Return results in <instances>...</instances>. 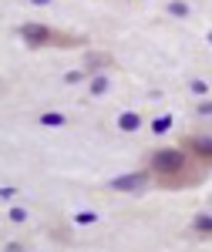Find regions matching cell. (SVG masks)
Here are the masks:
<instances>
[{"label": "cell", "mask_w": 212, "mask_h": 252, "mask_svg": "<svg viewBox=\"0 0 212 252\" xmlns=\"http://www.w3.org/2000/svg\"><path fill=\"white\" fill-rule=\"evenodd\" d=\"M17 37H24V44L31 47H81L84 37H74V34H61L47 24H20L17 27Z\"/></svg>", "instance_id": "cell-1"}, {"label": "cell", "mask_w": 212, "mask_h": 252, "mask_svg": "<svg viewBox=\"0 0 212 252\" xmlns=\"http://www.w3.org/2000/svg\"><path fill=\"white\" fill-rule=\"evenodd\" d=\"M148 168L158 178H175V175L189 172V158H185V152H178V148H158L148 158Z\"/></svg>", "instance_id": "cell-2"}, {"label": "cell", "mask_w": 212, "mask_h": 252, "mask_svg": "<svg viewBox=\"0 0 212 252\" xmlns=\"http://www.w3.org/2000/svg\"><path fill=\"white\" fill-rule=\"evenodd\" d=\"M148 182H152V168H148V172L118 175V178H111V189H115V192H145Z\"/></svg>", "instance_id": "cell-3"}, {"label": "cell", "mask_w": 212, "mask_h": 252, "mask_svg": "<svg viewBox=\"0 0 212 252\" xmlns=\"http://www.w3.org/2000/svg\"><path fill=\"white\" fill-rule=\"evenodd\" d=\"M185 148H189L202 165H212V138H185Z\"/></svg>", "instance_id": "cell-4"}, {"label": "cell", "mask_w": 212, "mask_h": 252, "mask_svg": "<svg viewBox=\"0 0 212 252\" xmlns=\"http://www.w3.org/2000/svg\"><path fill=\"white\" fill-rule=\"evenodd\" d=\"M192 232L195 235H212V212H202L192 219Z\"/></svg>", "instance_id": "cell-5"}, {"label": "cell", "mask_w": 212, "mask_h": 252, "mask_svg": "<svg viewBox=\"0 0 212 252\" xmlns=\"http://www.w3.org/2000/svg\"><path fill=\"white\" fill-rule=\"evenodd\" d=\"M138 125H141V118H138V115H132V111L118 118V128H121V131H135Z\"/></svg>", "instance_id": "cell-6"}, {"label": "cell", "mask_w": 212, "mask_h": 252, "mask_svg": "<svg viewBox=\"0 0 212 252\" xmlns=\"http://www.w3.org/2000/svg\"><path fill=\"white\" fill-rule=\"evenodd\" d=\"M84 64H88V71H98V67L111 64V58H108V54H88V61H84Z\"/></svg>", "instance_id": "cell-7"}, {"label": "cell", "mask_w": 212, "mask_h": 252, "mask_svg": "<svg viewBox=\"0 0 212 252\" xmlns=\"http://www.w3.org/2000/svg\"><path fill=\"white\" fill-rule=\"evenodd\" d=\"M172 128V115H162V118H155V125H152V131L155 135H165Z\"/></svg>", "instance_id": "cell-8"}, {"label": "cell", "mask_w": 212, "mask_h": 252, "mask_svg": "<svg viewBox=\"0 0 212 252\" xmlns=\"http://www.w3.org/2000/svg\"><path fill=\"white\" fill-rule=\"evenodd\" d=\"M40 125H51V128H58V125H64V115H58V111H47V115L40 118Z\"/></svg>", "instance_id": "cell-9"}, {"label": "cell", "mask_w": 212, "mask_h": 252, "mask_svg": "<svg viewBox=\"0 0 212 252\" xmlns=\"http://www.w3.org/2000/svg\"><path fill=\"white\" fill-rule=\"evenodd\" d=\"M169 14H175V17H185V14H189V7H185L182 0H175V3H169Z\"/></svg>", "instance_id": "cell-10"}, {"label": "cell", "mask_w": 212, "mask_h": 252, "mask_svg": "<svg viewBox=\"0 0 212 252\" xmlns=\"http://www.w3.org/2000/svg\"><path fill=\"white\" fill-rule=\"evenodd\" d=\"M105 91H108V81H105V78L91 81V94H105Z\"/></svg>", "instance_id": "cell-11"}, {"label": "cell", "mask_w": 212, "mask_h": 252, "mask_svg": "<svg viewBox=\"0 0 212 252\" xmlns=\"http://www.w3.org/2000/svg\"><path fill=\"white\" fill-rule=\"evenodd\" d=\"M189 88H192V94H206V91H209V88H206V81H192Z\"/></svg>", "instance_id": "cell-12"}, {"label": "cell", "mask_w": 212, "mask_h": 252, "mask_svg": "<svg viewBox=\"0 0 212 252\" xmlns=\"http://www.w3.org/2000/svg\"><path fill=\"white\" fill-rule=\"evenodd\" d=\"M81 78H84V71H71V74H68V78H64V81H68V84H77V81H81Z\"/></svg>", "instance_id": "cell-13"}, {"label": "cell", "mask_w": 212, "mask_h": 252, "mask_svg": "<svg viewBox=\"0 0 212 252\" xmlns=\"http://www.w3.org/2000/svg\"><path fill=\"white\" fill-rule=\"evenodd\" d=\"M10 219H14V222H24V219H27V212H24V209H14V212H10Z\"/></svg>", "instance_id": "cell-14"}, {"label": "cell", "mask_w": 212, "mask_h": 252, "mask_svg": "<svg viewBox=\"0 0 212 252\" xmlns=\"http://www.w3.org/2000/svg\"><path fill=\"white\" fill-rule=\"evenodd\" d=\"M199 115H202V118L212 115V104H209V101H206V104H199Z\"/></svg>", "instance_id": "cell-15"}, {"label": "cell", "mask_w": 212, "mask_h": 252, "mask_svg": "<svg viewBox=\"0 0 212 252\" xmlns=\"http://www.w3.org/2000/svg\"><path fill=\"white\" fill-rule=\"evenodd\" d=\"M31 3H51V0H31Z\"/></svg>", "instance_id": "cell-16"}, {"label": "cell", "mask_w": 212, "mask_h": 252, "mask_svg": "<svg viewBox=\"0 0 212 252\" xmlns=\"http://www.w3.org/2000/svg\"><path fill=\"white\" fill-rule=\"evenodd\" d=\"M209 212H212V202H209Z\"/></svg>", "instance_id": "cell-17"}, {"label": "cell", "mask_w": 212, "mask_h": 252, "mask_svg": "<svg viewBox=\"0 0 212 252\" xmlns=\"http://www.w3.org/2000/svg\"><path fill=\"white\" fill-rule=\"evenodd\" d=\"M209 44H212V34H209Z\"/></svg>", "instance_id": "cell-18"}]
</instances>
